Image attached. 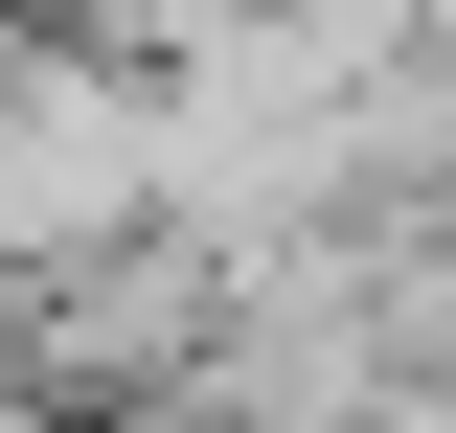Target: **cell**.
Wrapping results in <instances>:
<instances>
[{"mask_svg":"<svg viewBox=\"0 0 456 433\" xmlns=\"http://www.w3.org/2000/svg\"><path fill=\"white\" fill-rule=\"evenodd\" d=\"M228 23H274V0H69V46H114V69H206Z\"/></svg>","mask_w":456,"mask_h":433,"instance_id":"2","label":"cell"},{"mask_svg":"<svg viewBox=\"0 0 456 433\" xmlns=\"http://www.w3.org/2000/svg\"><path fill=\"white\" fill-rule=\"evenodd\" d=\"M206 320H228L206 228H114V251H69V274L0 297V365H23V411H69V433H160V411H206Z\"/></svg>","mask_w":456,"mask_h":433,"instance_id":"1","label":"cell"}]
</instances>
